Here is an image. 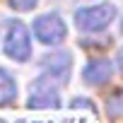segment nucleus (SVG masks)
<instances>
[{"instance_id":"f03ea898","label":"nucleus","mask_w":123,"mask_h":123,"mask_svg":"<svg viewBox=\"0 0 123 123\" xmlns=\"http://www.w3.org/2000/svg\"><path fill=\"white\" fill-rule=\"evenodd\" d=\"M5 53L17 63H27L31 58V36H29V29L24 22H19V19L10 22V27L5 31Z\"/></svg>"},{"instance_id":"6e6552de","label":"nucleus","mask_w":123,"mask_h":123,"mask_svg":"<svg viewBox=\"0 0 123 123\" xmlns=\"http://www.w3.org/2000/svg\"><path fill=\"white\" fill-rule=\"evenodd\" d=\"M106 116L111 121H123V87L106 99Z\"/></svg>"},{"instance_id":"7ed1b4c3","label":"nucleus","mask_w":123,"mask_h":123,"mask_svg":"<svg viewBox=\"0 0 123 123\" xmlns=\"http://www.w3.org/2000/svg\"><path fill=\"white\" fill-rule=\"evenodd\" d=\"M34 29V36L46 43V46H58L63 43L65 36H68V27L63 22V17H60L58 12H46V15H39L31 24Z\"/></svg>"},{"instance_id":"39448f33","label":"nucleus","mask_w":123,"mask_h":123,"mask_svg":"<svg viewBox=\"0 0 123 123\" xmlns=\"http://www.w3.org/2000/svg\"><path fill=\"white\" fill-rule=\"evenodd\" d=\"M41 70L48 77H55L60 82H65L70 77V70H73V55L68 51H51L41 58Z\"/></svg>"},{"instance_id":"f257e3e1","label":"nucleus","mask_w":123,"mask_h":123,"mask_svg":"<svg viewBox=\"0 0 123 123\" xmlns=\"http://www.w3.org/2000/svg\"><path fill=\"white\" fill-rule=\"evenodd\" d=\"M116 15H118V10L113 3H99L92 7H80V10H75V27L80 31L97 34V31H104L116 19Z\"/></svg>"},{"instance_id":"9d476101","label":"nucleus","mask_w":123,"mask_h":123,"mask_svg":"<svg viewBox=\"0 0 123 123\" xmlns=\"http://www.w3.org/2000/svg\"><path fill=\"white\" fill-rule=\"evenodd\" d=\"M70 109H89V111H97V109H94V101L87 99V97H75V99H70Z\"/></svg>"},{"instance_id":"ddd939ff","label":"nucleus","mask_w":123,"mask_h":123,"mask_svg":"<svg viewBox=\"0 0 123 123\" xmlns=\"http://www.w3.org/2000/svg\"><path fill=\"white\" fill-rule=\"evenodd\" d=\"M17 123H27V121H22V118H19V121H17Z\"/></svg>"},{"instance_id":"4468645a","label":"nucleus","mask_w":123,"mask_h":123,"mask_svg":"<svg viewBox=\"0 0 123 123\" xmlns=\"http://www.w3.org/2000/svg\"><path fill=\"white\" fill-rule=\"evenodd\" d=\"M34 123H39V121H34Z\"/></svg>"},{"instance_id":"423d86ee","label":"nucleus","mask_w":123,"mask_h":123,"mask_svg":"<svg viewBox=\"0 0 123 123\" xmlns=\"http://www.w3.org/2000/svg\"><path fill=\"white\" fill-rule=\"evenodd\" d=\"M111 75H113V65H111V60H106V58H92L89 63L85 65V70H82V80L87 85H92V87L106 85L111 80Z\"/></svg>"},{"instance_id":"f8f14e48","label":"nucleus","mask_w":123,"mask_h":123,"mask_svg":"<svg viewBox=\"0 0 123 123\" xmlns=\"http://www.w3.org/2000/svg\"><path fill=\"white\" fill-rule=\"evenodd\" d=\"M121 34H123V19H121Z\"/></svg>"},{"instance_id":"0eeeda50","label":"nucleus","mask_w":123,"mask_h":123,"mask_svg":"<svg viewBox=\"0 0 123 123\" xmlns=\"http://www.w3.org/2000/svg\"><path fill=\"white\" fill-rule=\"evenodd\" d=\"M15 101H17V82L5 68H0V106H12Z\"/></svg>"},{"instance_id":"9b49d317","label":"nucleus","mask_w":123,"mask_h":123,"mask_svg":"<svg viewBox=\"0 0 123 123\" xmlns=\"http://www.w3.org/2000/svg\"><path fill=\"white\" fill-rule=\"evenodd\" d=\"M116 65H118V70L123 73V48H118V53H116Z\"/></svg>"},{"instance_id":"1a4fd4ad","label":"nucleus","mask_w":123,"mask_h":123,"mask_svg":"<svg viewBox=\"0 0 123 123\" xmlns=\"http://www.w3.org/2000/svg\"><path fill=\"white\" fill-rule=\"evenodd\" d=\"M7 3H10V7H12V10H17V12H27V10L36 7L39 0H7Z\"/></svg>"},{"instance_id":"20e7f679","label":"nucleus","mask_w":123,"mask_h":123,"mask_svg":"<svg viewBox=\"0 0 123 123\" xmlns=\"http://www.w3.org/2000/svg\"><path fill=\"white\" fill-rule=\"evenodd\" d=\"M27 106L29 109H58L60 106V92L51 77H39L31 82Z\"/></svg>"}]
</instances>
